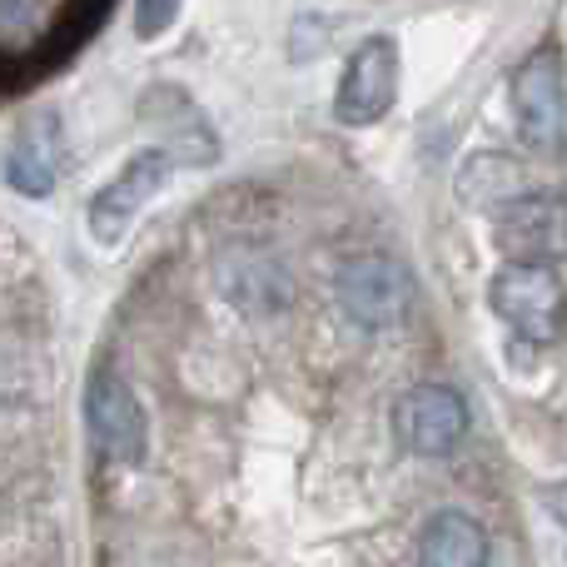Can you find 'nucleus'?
Masks as SVG:
<instances>
[{
  "label": "nucleus",
  "instance_id": "1a4fd4ad",
  "mask_svg": "<svg viewBox=\"0 0 567 567\" xmlns=\"http://www.w3.org/2000/svg\"><path fill=\"white\" fill-rule=\"evenodd\" d=\"M219 293H225L239 313L269 319V313L289 309L293 279L275 255H265V249H235V255L219 259Z\"/></svg>",
  "mask_w": 567,
  "mask_h": 567
},
{
  "label": "nucleus",
  "instance_id": "20e7f679",
  "mask_svg": "<svg viewBox=\"0 0 567 567\" xmlns=\"http://www.w3.org/2000/svg\"><path fill=\"white\" fill-rule=\"evenodd\" d=\"M393 95H399V45H393V35H373L343 65L333 115L343 125H373L393 110Z\"/></svg>",
  "mask_w": 567,
  "mask_h": 567
},
{
  "label": "nucleus",
  "instance_id": "f03ea898",
  "mask_svg": "<svg viewBox=\"0 0 567 567\" xmlns=\"http://www.w3.org/2000/svg\"><path fill=\"white\" fill-rule=\"evenodd\" d=\"M169 175H175V155H169V150H140V155L90 199V215H85L90 235H95L100 245H120L125 229L135 225V215L165 189Z\"/></svg>",
  "mask_w": 567,
  "mask_h": 567
},
{
  "label": "nucleus",
  "instance_id": "4468645a",
  "mask_svg": "<svg viewBox=\"0 0 567 567\" xmlns=\"http://www.w3.org/2000/svg\"><path fill=\"white\" fill-rule=\"evenodd\" d=\"M175 10L179 0H135V35L140 40H155L175 25Z\"/></svg>",
  "mask_w": 567,
  "mask_h": 567
},
{
  "label": "nucleus",
  "instance_id": "f257e3e1",
  "mask_svg": "<svg viewBox=\"0 0 567 567\" xmlns=\"http://www.w3.org/2000/svg\"><path fill=\"white\" fill-rule=\"evenodd\" d=\"M85 423H90L95 449L105 453L110 463L135 468V463L145 458V409H140L135 389H130L115 369H95V373H90Z\"/></svg>",
  "mask_w": 567,
  "mask_h": 567
},
{
  "label": "nucleus",
  "instance_id": "9b49d317",
  "mask_svg": "<svg viewBox=\"0 0 567 567\" xmlns=\"http://www.w3.org/2000/svg\"><path fill=\"white\" fill-rule=\"evenodd\" d=\"M423 567H488V533L468 513H439L419 543Z\"/></svg>",
  "mask_w": 567,
  "mask_h": 567
},
{
  "label": "nucleus",
  "instance_id": "39448f33",
  "mask_svg": "<svg viewBox=\"0 0 567 567\" xmlns=\"http://www.w3.org/2000/svg\"><path fill=\"white\" fill-rule=\"evenodd\" d=\"M513 115L533 150L558 155L563 145V60L553 45L533 50L518 70H513Z\"/></svg>",
  "mask_w": 567,
  "mask_h": 567
},
{
  "label": "nucleus",
  "instance_id": "f8f14e48",
  "mask_svg": "<svg viewBox=\"0 0 567 567\" xmlns=\"http://www.w3.org/2000/svg\"><path fill=\"white\" fill-rule=\"evenodd\" d=\"M518 195H528V175H523V165L513 155L493 150V155H473L458 169V199L473 209H498Z\"/></svg>",
  "mask_w": 567,
  "mask_h": 567
},
{
  "label": "nucleus",
  "instance_id": "0eeeda50",
  "mask_svg": "<svg viewBox=\"0 0 567 567\" xmlns=\"http://www.w3.org/2000/svg\"><path fill=\"white\" fill-rule=\"evenodd\" d=\"M393 429L409 453L439 458V453L458 449V439L468 433V403L449 383H419L393 403Z\"/></svg>",
  "mask_w": 567,
  "mask_h": 567
},
{
  "label": "nucleus",
  "instance_id": "9d476101",
  "mask_svg": "<svg viewBox=\"0 0 567 567\" xmlns=\"http://www.w3.org/2000/svg\"><path fill=\"white\" fill-rule=\"evenodd\" d=\"M6 179L25 199H45L60 179V120L55 110H35L20 120L16 140L6 150Z\"/></svg>",
  "mask_w": 567,
  "mask_h": 567
},
{
  "label": "nucleus",
  "instance_id": "6e6552de",
  "mask_svg": "<svg viewBox=\"0 0 567 567\" xmlns=\"http://www.w3.org/2000/svg\"><path fill=\"white\" fill-rule=\"evenodd\" d=\"M498 215V249L513 265H558L563 259V199L518 195L493 209Z\"/></svg>",
  "mask_w": 567,
  "mask_h": 567
},
{
  "label": "nucleus",
  "instance_id": "7ed1b4c3",
  "mask_svg": "<svg viewBox=\"0 0 567 567\" xmlns=\"http://www.w3.org/2000/svg\"><path fill=\"white\" fill-rule=\"evenodd\" d=\"M413 284L409 269L389 255H353L349 265L339 269V303L353 323L363 329H389L409 313Z\"/></svg>",
  "mask_w": 567,
  "mask_h": 567
},
{
  "label": "nucleus",
  "instance_id": "423d86ee",
  "mask_svg": "<svg viewBox=\"0 0 567 567\" xmlns=\"http://www.w3.org/2000/svg\"><path fill=\"white\" fill-rule=\"evenodd\" d=\"M488 299L498 309V319H508L523 339L548 343L558 333L563 313V279L553 265H508L503 275H493Z\"/></svg>",
  "mask_w": 567,
  "mask_h": 567
},
{
  "label": "nucleus",
  "instance_id": "ddd939ff",
  "mask_svg": "<svg viewBox=\"0 0 567 567\" xmlns=\"http://www.w3.org/2000/svg\"><path fill=\"white\" fill-rule=\"evenodd\" d=\"M55 20V0H0V50H25Z\"/></svg>",
  "mask_w": 567,
  "mask_h": 567
}]
</instances>
